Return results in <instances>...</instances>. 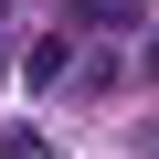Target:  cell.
I'll list each match as a JSON object with an SVG mask.
<instances>
[{"mask_svg": "<svg viewBox=\"0 0 159 159\" xmlns=\"http://www.w3.org/2000/svg\"><path fill=\"white\" fill-rule=\"evenodd\" d=\"M64 64H74V53H64V32H43V43L21 53V74H32V85H64Z\"/></svg>", "mask_w": 159, "mask_h": 159, "instance_id": "6da1fadb", "label": "cell"}, {"mask_svg": "<svg viewBox=\"0 0 159 159\" xmlns=\"http://www.w3.org/2000/svg\"><path fill=\"white\" fill-rule=\"evenodd\" d=\"M0 159H53V138H32V127H11V138H0Z\"/></svg>", "mask_w": 159, "mask_h": 159, "instance_id": "7a4b0ae2", "label": "cell"}, {"mask_svg": "<svg viewBox=\"0 0 159 159\" xmlns=\"http://www.w3.org/2000/svg\"><path fill=\"white\" fill-rule=\"evenodd\" d=\"M74 11H85V21H127L138 0H74Z\"/></svg>", "mask_w": 159, "mask_h": 159, "instance_id": "3957f363", "label": "cell"}, {"mask_svg": "<svg viewBox=\"0 0 159 159\" xmlns=\"http://www.w3.org/2000/svg\"><path fill=\"white\" fill-rule=\"evenodd\" d=\"M0 74H11V21H0Z\"/></svg>", "mask_w": 159, "mask_h": 159, "instance_id": "277c9868", "label": "cell"}, {"mask_svg": "<svg viewBox=\"0 0 159 159\" xmlns=\"http://www.w3.org/2000/svg\"><path fill=\"white\" fill-rule=\"evenodd\" d=\"M148 74H159V43H148Z\"/></svg>", "mask_w": 159, "mask_h": 159, "instance_id": "5b68a950", "label": "cell"}]
</instances>
